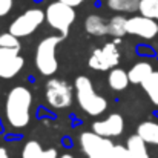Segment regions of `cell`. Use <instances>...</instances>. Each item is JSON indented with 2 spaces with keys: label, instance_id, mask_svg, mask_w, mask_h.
Listing matches in <instances>:
<instances>
[{
  "label": "cell",
  "instance_id": "cell-1",
  "mask_svg": "<svg viewBox=\"0 0 158 158\" xmlns=\"http://www.w3.org/2000/svg\"><path fill=\"white\" fill-rule=\"evenodd\" d=\"M31 105H32V95L26 88L23 86L12 88L6 98L8 123L15 129H22L28 126L31 120Z\"/></svg>",
  "mask_w": 158,
  "mask_h": 158
},
{
  "label": "cell",
  "instance_id": "cell-2",
  "mask_svg": "<svg viewBox=\"0 0 158 158\" xmlns=\"http://www.w3.org/2000/svg\"><path fill=\"white\" fill-rule=\"evenodd\" d=\"M75 89H77V102L86 114L97 117L106 110V107H107L106 98L95 92L92 81L88 77H85V75L77 77L75 78Z\"/></svg>",
  "mask_w": 158,
  "mask_h": 158
},
{
  "label": "cell",
  "instance_id": "cell-3",
  "mask_svg": "<svg viewBox=\"0 0 158 158\" xmlns=\"http://www.w3.org/2000/svg\"><path fill=\"white\" fill-rule=\"evenodd\" d=\"M61 42V37L51 35L43 39L35 51V66L43 75H54L58 68V61L55 57V51L58 43Z\"/></svg>",
  "mask_w": 158,
  "mask_h": 158
},
{
  "label": "cell",
  "instance_id": "cell-4",
  "mask_svg": "<svg viewBox=\"0 0 158 158\" xmlns=\"http://www.w3.org/2000/svg\"><path fill=\"white\" fill-rule=\"evenodd\" d=\"M46 22L49 23V26L57 29L61 37H66L69 32V28L72 25V22L75 20V11L74 6H69L63 2H54L46 8Z\"/></svg>",
  "mask_w": 158,
  "mask_h": 158
},
{
  "label": "cell",
  "instance_id": "cell-5",
  "mask_svg": "<svg viewBox=\"0 0 158 158\" xmlns=\"http://www.w3.org/2000/svg\"><path fill=\"white\" fill-rule=\"evenodd\" d=\"M80 144L83 152L88 158H112L114 157V148L115 144L98 134L92 132H83L80 137Z\"/></svg>",
  "mask_w": 158,
  "mask_h": 158
},
{
  "label": "cell",
  "instance_id": "cell-6",
  "mask_svg": "<svg viewBox=\"0 0 158 158\" xmlns=\"http://www.w3.org/2000/svg\"><path fill=\"white\" fill-rule=\"evenodd\" d=\"M46 19V14L42 9L32 8L25 11L22 15H19L9 26V32L15 37H26L31 35Z\"/></svg>",
  "mask_w": 158,
  "mask_h": 158
},
{
  "label": "cell",
  "instance_id": "cell-7",
  "mask_svg": "<svg viewBox=\"0 0 158 158\" xmlns=\"http://www.w3.org/2000/svg\"><path fill=\"white\" fill-rule=\"evenodd\" d=\"M72 88L58 78H52L46 83V100L54 109H66L72 103Z\"/></svg>",
  "mask_w": 158,
  "mask_h": 158
},
{
  "label": "cell",
  "instance_id": "cell-8",
  "mask_svg": "<svg viewBox=\"0 0 158 158\" xmlns=\"http://www.w3.org/2000/svg\"><path fill=\"white\" fill-rule=\"evenodd\" d=\"M118 63H120V52H118L117 45L114 42L106 43L100 49H95L89 58V68H92L95 71L114 69Z\"/></svg>",
  "mask_w": 158,
  "mask_h": 158
},
{
  "label": "cell",
  "instance_id": "cell-9",
  "mask_svg": "<svg viewBox=\"0 0 158 158\" xmlns=\"http://www.w3.org/2000/svg\"><path fill=\"white\" fill-rule=\"evenodd\" d=\"M126 32L131 35L151 40L158 34V23L154 19H149L144 15L131 17L127 19V23H126Z\"/></svg>",
  "mask_w": 158,
  "mask_h": 158
},
{
  "label": "cell",
  "instance_id": "cell-10",
  "mask_svg": "<svg viewBox=\"0 0 158 158\" xmlns=\"http://www.w3.org/2000/svg\"><path fill=\"white\" fill-rule=\"evenodd\" d=\"M124 129V120L120 114H110L106 120L95 121L92 124V131L102 137H118Z\"/></svg>",
  "mask_w": 158,
  "mask_h": 158
},
{
  "label": "cell",
  "instance_id": "cell-11",
  "mask_svg": "<svg viewBox=\"0 0 158 158\" xmlns=\"http://www.w3.org/2000/svg\"><path fill=\"white\" fill-rule=\"evenodd\" d=\"M85 29L88 34L95 35V37H103L106 34H109V22H106L103 17L92 14L88 15L85 20Z\"/></svg>",
  "mask_w": 158,
  "mask_h": 158
},
{
  "label": "cell",
  "instance_id": "cell-12",
  "mask_svg": "<svg viewBox=\"0 0 158 158\" xmlns=\"http://www.w3.org/2000/svg\"><path fill=\"white\" fill-rule=\"evenodd\" d=\"M23 64H25V60L20 55H14V57L6 58V60H2L0 61V77L2 78L15 77L22 71Z\"/></svg>",
  "mask_w": 158,
  "mask_h": 158
},
{
  "label": "cell",
  "instance_id": "cell-13",
  "mask_svg": "<svg viewBox=\"0 0 158 158\" xmlns=\"http://www.w3.org/2000/svg\"><path fill=\"white\" fill-rule=\"evenodd\" d=\"M22 158H57L55 149H42L40 143L37 141H28L23 146Z\"/></svg>",
  "mask_w": 158,
  "mask_h": 158
},
{
  "label": "cell",
  "instance_id": "cell-14",
  "mask_svg": "<svg viewBox=\"0 0 158 158\" xmlns=\"http://www.w3.org/2000/svg\"><path fill=\"white\" fill-rule=\"evenodd\" d=\"M146 141L138 135H132L127 138V143H126V149L129 151L131 157L132 158H149V154H148V148H146Z\"/></svg>",
  "mask_w": 158,
  "mask_h": 158
},
{
  "label": "cell",
  "instance_id": "cell-15",
  "mask_svg": "<svg viewBox=\"0 0 158 158\" xmlns=\"http://www.w3.org/2000/svg\"><path fill=\"white\" fill-rule=\"evenodd\" d=\"M107 83H109L110 89H114V91H123V89H126L127 85L131 83L129 74H127L124 69L114 68V69H110V72H109Z\"/></svg>",
  "mask_w": 158,
  "mask_h": 158
},
{
  "label": "cell",
  "instance_id": "cell-16",
  "mask_svg": "<svg viewBox=\"0 0 158 158\" xmlns=\"http://www.w3.org/2000/svg\"><path fill=\"white\" fill-rule=\"evenodd\" d=\"M137 134L148 143L158 146V123L155 121H143L137 127Z\"/></svg>",
  "mask_w": 158,
  "mask_h": 158
},
{
  "label": "cell",
  "instance_id": "cell-17",
  "mask_svg": "<svg viewBox=\"0 0 158 158\" xmlns=\"http://www.w3.org/2000/svg\"><path fill=\"white\" fill-rule=\"evenodd\" d=\"M152 72H154V69H152V66H151L149 63H146V61H140V63L134 64L127 74H129V80H131V83H134V85H141V83H143V81L152 74Z\"/></svg>",
  "mask_w": 158,
  "mask_h": 158
},
{
  "label": "cell",
  "instance_id": "cell-18",
  "mask_svg": "<svg viewBox=\"0 0 158 158\" xmlns=\"http://www.w3.org/2000/svg\"><path fill=\"white\" fill-rule=\"evenodd\" d=\"M144 92L148 94V97L151 98V102L154 105L158 106V71H154L143 83H141Z\"/></svg>",
  "mask_w": 158,
  "mask_h": 158
},
{
  "label": "cell",
  "instance_id": "cell-19",
  "mask_svg": "<svg viewBox=\"0 0 158 158\" xmlns=\"http://www.w3.org/2000/svg\"><path fill=\"white\" fill-rule=\"evenodd\" d=\"M107 6L117 12H135L140 8V0H107Z\"/></svg>",
  "mask_w": 158,
  "mask_h": 158
},
{
  "label": "cell",
  "instance_id": "cell-20",
  "mask_svg": "<svg viewBox=\"0 0 158 158\" xmlns=\"http://www.w3.org/2000/svg\"><path fill=\"white\" fill-rule=\"evenodd\" d=\"M126 23L127 19L123 15H115L109 20V35H112L114 39H121L123 35H126Z\"/></svg>",
  "mask_w": 158,
  "mask_h": 158
},
{
  "label": "cell",
  "instance_id": "cell-21",
  "mask_svg": "<svg viewBox=\"0 0 158 158\" xmlns=\"http://www.w3.org/2000/svg\"><path fill=\"white\" fill-rule=\"evenodd\" d=\"M138 11L144 17L158 20V0H140Z\"/></svg>",
  "mask_w": 158,
  "mask_h": 158
},
{
  "label": "cell",
  "instance_id": "cell-22",
  "mask_svg": "<svg viewBox=\"0 0 158 158\" xmlns=\"http://www.w3.org/2000/svg\"><path fill=\"white\" fill-rule=\"evenodd\" d=\"M0 46H3V48H12V49H20L19 37H15L11 32H5V34L0 35Z\"/></svg>",
  "mask_w": 158,
  "mask_h": 158
},
{
  "label": "cell",
  "instance_id": "cell-23",
  "mask_svg": "<svg viewBox=\"0 0 158 158\" xmlns=\"http://www.w3.org/2000/svg\"><path fill=\"white\" fill-rule=\"evenodd\" d=\"M112 158H132V157H131L129 151H127L124 146L115 144V148H114V157Z\"/></svg>",
  "mask_w": 158,
  "mask_h": 158
},
{
  "label": "cell",
  "instance_id": "cell-24",
  "mask_svg": "<svg viewBox=\"0 0 158 158\" xmlns=\"http://www.w3.org/2000/svg\"><path fill=\"white\" fill-rule=\"evenodd\" d=\"M20 49H12V48H3L0 46V61L2 60H6L9 57H14V55H19Z\"/></svg>",
  "mask_w": 158,
  "mask_h": 158
},
{
  "label": "cell",
  "instance_id": "cell-25",
  "mask_svg": "<svg viewBox=\"0 0 158 158\" xmlns=\"http://www.w3.org/2000/svg\"><path fill=\"white\" fill-rule=\"evenodd\" d=\"M12 8V0H0V17L6 15Z\"/></svg>",
  "mask_w": 158,
  "mask_h": 158
},
{
  "label": "cell",
  "instance_id": "cell-26",
  "mask_svg": "<svg viewBox=\"0 0 158 158\" xmlns=\"http://www.w3.org/2000/svg\"><path fill=\"white\" fill-rule=\"evenodd\" d=\"M60 2H63V3H66V5H69V6H78V5H81L85 0H60Z\"/></svg>",
  "mask_w": 158,
  "mask_h": 158
},
{
  "label": "cell",
  "instance_id": "cell-27",
  "mask_svg": "<svg viewBox=\"0 0 158 158\" xmlns=\"http://www.w3.org/2000/svg\"><path fill=\"white\" fill-rule=\"evenodd\" d=\"M0 158H9V155H8V151H6L5 148H0Z\"/></svg>",
  "mask_w": 158,
  "mask_h": 158
},
{
  "label": "cell",
  "instance_id": "cell-28",
  "mask_svg": "<svg viewBox=\"0 0 158 158\" xmlns=\"http://www.w3.org/2000/svg\"><path fill=\"white\" fill-rule=\"evenodd\" d=\"M58 158H74V157L69 155V154H64V155H61V157H58Z\"/></svg>",
  "mask_w": 158,
  "mask_h": 158
}]
</instances>
